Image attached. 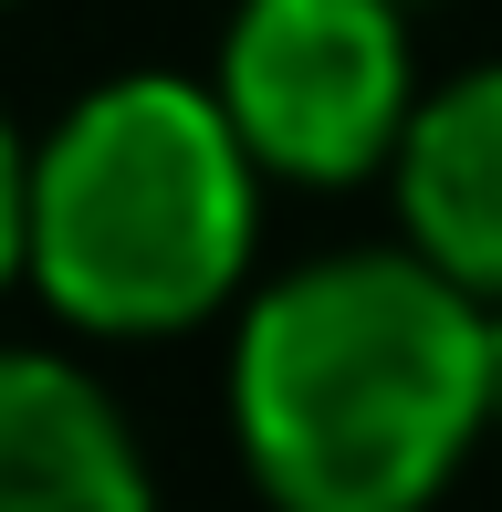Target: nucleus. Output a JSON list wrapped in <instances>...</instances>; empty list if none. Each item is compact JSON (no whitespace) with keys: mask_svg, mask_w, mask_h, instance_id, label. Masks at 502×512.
<instances>
[{"mask_svg":"<svg viewBox=\"0 0 502 512\" xmlns=\"http://www.w3.org/2000/svg\"><path fill=\"white\" fill-rule=\"evenodd\" d=\"M482 439V304L408 241L293 262L241 304L231 450L272 512H429Z\"/></svg>","mask_w":502,"mask_h":512,"instance_id":"nucleus-1","label":"nucleus"},{"mask_svg":"<svg viewBox=\"0 0 502 512\" xmlns=\"http://www.w3.org/2000/svg\"><path fill=\"white\" fill-rule=\"evenodd\" d=\"M262 241V157L220 84L116 74L32 147V293L74 335L147 345L231 314Z\"/></svg>","mask_w":502,"mask_h":512,"instance_id":"nucleus-2","label":"nucleus"},{"mask_svg":"<svg viewBox=\"0 0 502 512\" xmlns=\"http://www.w3.org/2000/svg\"><path fill=\"white\" fill-rule=\"evenodd\" d=\"M210 84L262 178L356 189L398 168V136L419 115L408 0H241Z\"/></svg>","mask_w":502,"mask_h":512,"instance_id":"nucleus-3","label":"nucleus"},{"mask_svg":"<svg viewBox=\"0 0 502 512\" xmlns=\"http://www.w3.org/2000/svg\"><path fill=\"white\" fill-rule=\"evenodd\" d=\"M0 512H157L136 418L53 345H0Z\"/></svg>","mask_w":502,"mask_h":512,"instance_id":"nucleus-4","label":"nucleus"},{"mask_svg":"<svg viewBox=\"0 0 502 512\" xmlns=\"http://www.w3.org/2000/svg\"><path fill=\"white\" fill-rule=\"evenodd\" d=\"M398 230L429 272L502 304V63L429 84L398 136Z\"/></svg>","mask_w":502,"mask_h":512,"instance_id":"nucleus-5","label":"nucleus"},{"mask_svg":"<svg viewBox=\"0 0 502 512\" xmlns=\"http://www.w3.org/2000/svg\"><path fill=\"white\" fill-rule=\"evenodd\" d=\"M32 283V147L0 115V293Z\"/></svg>","mask_w":502,"mask_h":512,"instance_id":"nucleus-6","label":"nucleus"},{"mask_svg":"<svg viewBox=\"0 0 502 512\" xmlns=\"http://www.w3.org/2000/svg\"><path fill=\"white\" fill-rule=\"evenodd\" d=\"M482 387H492V429H502V304H482Z\"/></svg>","mask_w":502,"mask_h":512,"instance_id":"nucleus-7","label":"nucleus"}]
</instances>
